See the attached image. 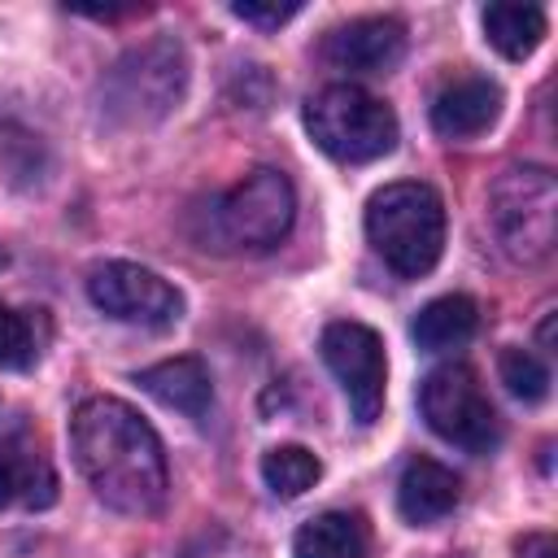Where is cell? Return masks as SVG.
<instances>
[{
    "label": "cell",
    "mask_w": 558,
    "mask_h": 558,
    "mask_svg": "<svg viewBox=\"0 0 558 558\" xmlns=\"http://www.w3.org/2000/svg\"><path fill=\"white\" fill-rule=\"evenodd\" d=\"M70 449L105 506L140 519L166 506V449L135 405L118 397H87L70 418Z\"/></svg>",
    "instance_id": "cell-1"
},
{
    "label": "cell",
    "mask_w": 558,
    "mask_h": 558,
    "mask_svg": "<svg viewBox=\"0 0 558 558\" xmlns=\"http://www.w3.org/2000/svg\"><path fill=\"white\" fill-rule=\"evenodd\" d=\"M375 253L405 279L427 275L445 248V201L427 183H388L366 201Z\"/></svg>",
    "instance_id": "cell-2"
},
{
    "label": "cell",
    "mask_w": 558,
    "mask_h": 558,
    "mask_svg": "<svg viewBox=\"0 0 558 558\" xmlns=\"http://www.w3.org/2000/svg\"><path fill=\"white\" fill-rule=\"evenodd\" d=\"M187 87V52L179 39L161 35L131 48L105 78V118L118 126H144L166 118Z\"/></svg>",
    "instance_id": "cell-3"
},
{
    "label": "cell",
    "mask_w": 558,
    "mask_h": 558,
    "mask_svg": "<svg viewBox=\"0 0 558 558\" xmlns=\"http://www.w3.org/2000/svg\"><path fill=\"white\" fill-rule=\"evenodd\" d=\"M305 131L327 157L349 161V166L375 161L397 148V113L379 96H371L353 83H331L318 96H310Z\"/></svg>",
    "instance_id": "cell-4"
},
{
    "label": "cell",
    "mask_w": 558,
    "mask_h": 558,
    "mask_svg": "<svg viewBox=\"0 0 558 558\" xmlns=\"http://www.w3.org/2000/svg\"><path fill=\"white\" fill-rule=\"evenodd\" d=\"M558 187L545 166H510L488 187V227L510 262H545L554 248Z\"/></svg>",
    "instance_id": "cell-5"
},
{
    "label": "cell",
    "mask_w": 558,
    "mask_h": 558,
    "mask_svg": "<svg viewBox=\"0 0 558 558\" xmlns=\"http://www.w3.org/2000/svg\"><path fill=\"white\" fill-rule=\"evenodd\" d=\"M296 218V192L288 174L262 166L209 205L214 240L231 248H275Z\"/></svg>",
    "instance_id": "cell-6"
},
{
    "label": "cell",
    "mask_w": 558,
    "mask_h": 558,
    "mask_svg": "<svg viewBox=\"0 0 558 558\" xmlns=\"http://www.w3.org/2000/svg\"><path fill=\"white\" fill-rule=\"evenodd\" d=\"M418 410L440 440H449L466 453H488L501 445V418H497L480 375L462 362L436 366L418 384Z\"/></svg>",
    "instance_id": "cell-7"
},
{
    "label": "cell",
    "mask_w": 558,
    "mask_h": 558,
    "mask_svg": "<svg viewBox=\"0 0 558 558\" xmlns=\"http://www.w3.org/2000/svg\"><path fill=\"white\" fill-rule=\"evenodd\" d=\"M318 349H323V362H327V371L336 375V384H340V392H344L353 418H357L362 427L375 423L379 410H384V379H388L384 340H379L366 323L344 318V323H327V327H323Z\"/></svg>",
    "instance_id": "cell-8"
},
{
    "label": "cell",
    "mask_w": 558,
    "mask_h": 558,
    "mask_svg": "<svg viewBox=\"0 0 558 558\" xmlns=\"http://www.w3.org/2000/svg\"><path fill=\"white\" fill-rule=\"evenodd\" d=\"M87 296L100 314L131 327H170L183 314V296L157 270L135 262H105L87 275Z\"/></svg>",
    "instance_id": "cell-9"
},
{
    "label": "cell",
    "mask_w": 558,
    "mask_h": 558,
    "mask_svg": "<svg viewBox=\"0 0 558 558\" xmlns=\"http://www.w3.org/2000/svg\"><path fill=\"white\" fill-rule=\"evenodd\" d=\"M323 52L349 74H384L405 52V26L397 17H353L327 35Z\"/></svg>",
    "instance_id": "cell-10"
},
{
    "label": "cell",
    "mask_w": 558,
    "mask_h": 558,
    "mask_svg": "<svg viewBox=\"0 0 558 558\" xmlns=\"http://www.w3.org/2000/svg\"><path fill=\"white\" fill-rule=\"evenodd\" d=\"M52 501H57V471L48 453L26 432L4 436L0 440V510L9 506L44 510Z\"/></svg>",
    "instance_id": "cell-11"
},
{
    "label": "cell",
    "mask_w": 558,
    "mask_h": 558,
    "mask_svg": "<svg viewBox=\"0 0 558 558\" xmlns=\"http://www.w3.org/2000/svg\"><path fill=\"white\" fill-rule=\"evenodd\" d=\"M501 113V87L484 74H462L432 100V126L445 140H471L488 131Z\"/></svg>",
    "instance_id": "cell-12"
},
{
    "label": "cell",
    "mask_w": 558,
    "mask_h": 558,
    "mask_svg": "<svg viewBox=\"0 0 558 558\" xmlns=\"http://www.w3.org/2000/svg\"><path fill=\"white\" fill-rule=\"evenodd\" d=\"M458 506V475L449 466H440L436 458H414L401 471L397 484V510L405 523L427 527L436 519H445Z\"/></svg>",
    "instance_id": "cell-13"
},
{
    "label": "cell",
    "mask_w": 558,
    "mask_h": 558,
    "mask_svg": "<svg viewBox=\"0 0 558 558\" xmlns=\"http://www.w3.org/2000/svg\"><path fill=\"white\" fill-rule=\"evenodd\" d=\"M144 392H153L161 405L187 414V418H205L209 401H214V384L201 357H166L148 371H140Z\"/></svg>",
    "instance_id": "cell-14"
},
{
    "label": "cell",
    "mask_w": 558,
    "mask_h": 558,
    "mask_svg": "<svg viewBox=\"0 0 558 558\" xmlns=\"http://www.w3.org/2000/svg\"><path fill=\"white\" fill-rule=\"evenodd\" d=\"M475 327H480V305L471 296H462V292H449V296L427 301L414 314L410 336H414V344L423 353H445V349L466 344L475 336Z\"/></svg>",
    "instance_id": "cell-15"
},
{
    "label": "cell",
    "mask_w": 558,
    "mask_h": 558,
    "mask_svg": "<svg viewBox=\"0 0 558 558\" xmlns=\"http://www.w3.org/2000/svg\"><path fill=\"white\" fill-rule=\"evenodd\" d=\"M366 554H371V532L362 514L349 510H327L310 519L292 541V558H366Z\"/></svg>",
    "instance_id": "cell-16"
},
{
    "label": "cell",
    "mask_w": 558,
    "mask_h": 558,
    "mask_svg": "<svg viewBox=\"0 0 558 558\" xmlns=\"http://www.w3.org/2000/svg\"><path fill=\"white\" fill-rule=\"evenodd\" d=\"M480 17H484L488 44L510 61H523L545 39V9L541 4H488Z\"/></svg>",
    "instance_id": "cell-17"
},
{
    "label": "cell",
    "mask_w": 558,
    "mask_h": 558,
    "mask_svg": "<svg viewBox=\"0 0 558 558\" xmlns=\"http://www.w3.org/2000/svg\"><path fill=\"white\" fill-rule=\"evenodd\" d=\"M323 475V462L305 445H275L262 458V480L275 497H301Z\"/></svg>",
    "instance_id": "cell-18"
},
{
    "label": "cell",
    "mask_w": 558,
    "mask_h": 558,
    "mask_svg": "<svg viewBox=\"0 0 558 558\" xmlns=\"http://www.w3.org/2000/svg\"><path fill=\"white\" fill-rule=\"evenodd\" d=\"M501 384L519 397V401H541L549 392V371L536 353L527 349H506L501 353Z\"/></svg>",
    "instance_id": "cell-19"
},
{
    "label": "cell",
    "mask_w": 558,
    "mask_h": 558,
    "mask_svg": "<svg viewBox=\"0 0 558 558\" xmlns=\"http://www.w3.org/2000/svg\"><path fill=\"white\" fill-rule=\"evenodd\" d=\"M35 362V331L31 318L0 305V366H31Z\"/></svg>",
    "instance_id": "cell-20"
},
{
    "label": "cell",
    "mask_w": 558,
    "mask_h": 558,
    "mask_svg": "<svg viewBox=\"0 0 558 558\" xmlns=\"http://www.w3.org/2000/svg\"><path fill=\"white\" fill-rule=\"evenodd\" d=\"M231 13L240 17V22H253V26H283L288 17H296L301 13V4H253V0H240V4H231Z\"/></svg>",
    "instance_id": "cell-21"
},
{
    "label": "cell",
    "mask_w": 558,
    "mask_h": 558,
    "mask_svg": "<svg viewBox=\"0 0 558 558\" xmlns=\"http://www.w3.org/2000/svg\"><path fill=\"white\" fill-rule=\"evenodd\" d=\"M514 558H558V541L549 532H527L514 549Z\"/></svg>",
    "instance_id": "cell-22"
}]
</instances>
